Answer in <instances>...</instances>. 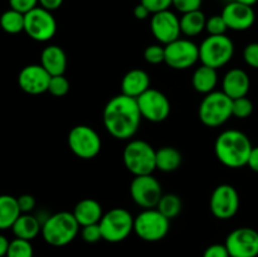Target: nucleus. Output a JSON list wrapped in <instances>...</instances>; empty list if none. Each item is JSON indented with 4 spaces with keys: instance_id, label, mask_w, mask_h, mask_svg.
Returning <instances> with one entry per match:
<instances>
[{
    "instance_id": "1a4fd4ad",
    "label": "nucleus",
    "mask_w": 258,
    "mask_h": 257,
    "mask_svg": "<svg viewBox=\"0 0 258 257\" xmlns=\"http://www.w3.org/2000/svg\"><path fill=\"white\" fill-rule=\"evenodd\" d=\"M68 146L77 158L91 160L100 154L102 141L93 127L87 125H77L68 133Z\"/></svg>"
},
{
    "instance_id": "9d476101",
    "label": "nucleus",
    "mask_w": 258,
    "mask_h": 257,
    "mask_svg": "<svg viewBox=\"0 0 258 257\" xmlns=\"http://www.w3.org/2000/svg\"><path fill=\"white\" fill-rule=\"evenodd\" d=\"M24 32L35 42H48L57 33V22L52 12L43 9L39 5L24 14Z\"/></svg>"
},
{
    "instance_id": "7c9ffc66",
    "label": "nucleus",
    "mask_w": 258,
    "mask_h": 257,
    "mask_svg": "<svg viewBox=\"0 0 258 257\" xmlns=\"http://www.w3.org/2000/svg\"><path fill=\"white\" fill-rule=\"evenodd\" d=\"M253 112V103L247 96L236 98L232 102V116L237 118H247Z\"/></svg>"
},
{
    "instance_id": "c85d7f7f",
    "label": "nucleus",
    "mask_w": 258,
    "mask_h": 257,
    "mask_svg": "<svg viewBox=\"0 0 258 257\" xmlns=\"http://www.w3.org/2000/svg\"><path fill=\"white\" fill-rule=\"evenodd\" d=\"M156 209L168 219H173L180 214L181 209H183V202H181L180 197L176 194H163L156 206Z\"/></svg>"
},
{
    "instance_id": "6e6552de",
    "label": "nucleus",
    "mask_w": 258,
    "mask_h": 257,
    "mask_svg": "<svg viewBox=\"0 0 258 257\" xmlns=\"http://www.w3.org/2000/svg\"><path fill=\"white\" fill-rule=\"evenodd\" d=\"M170 229V219L156 208L144 209L134 219V232L145 242H158L165 238Z\"/></svg>"
},
{
    "instance_id": "4be33fe9",
    "label": "nucleus",
    "mask_w": 258,
    "mask_h": 257,
    "mask_svg": "<svg viewBox=\"0 0 258 257\" xmlns=\"http://www.w3.org/2000/svg\"><path fill=\"white\" fill-rule=\"evenodd\" d=\"M72 213L81 227L100 223L103 216L102 206L100 202L92 198H86L78 202Z\"/></svg>"
},
{
    "instance_id": "473e14b6",
    "label": "nucleus",
    "mask_w": 258,
    "mask_h": 257,
    "mask_svg": "<svg viewBox=\"0 0 258 257\" xmlns=\"http://www.w3.org/2000/svg\"><path fill=\"white\" fill-rule=\"evenodd\" d=\"M144 59L150 65H160L165 62V45L150 44L144 50Z\"/></svg>"
},
{
    "instance_id": "37998d69",
    "label": "nucleus",
    "mask_w": 258,
    "mask_h": 257,
    "mask_svg": "<svg viewBox=\"0 0 258 257\" xmlns=\"http://www.w3.org/2000/svg\"><path fill=\"white\" fill-rule=\"evenodd\" d=\"M247 166H249V169L254 173H258V146L252 148L248 161H247Z\"/></svg>"
},
{
    "instance_id": "a19ab883",
    "label": "nucleus",
    "mask_w": 258,
    "mask_h": 257,
    "mask_svg": "<svg viewBox=\"0 0 258 257\" xmlns=\"http://www.w3.org/2000/svg\"><path fill=\"white\" fill-rule=\"evenodd\" d=\"M17 199L22 213H30L35 208V198L30 194H22Z\"/></svg>"
},
{
    "instance_id": "f3484780",
    "label": "nucleus",
    "mask_w": 258,
    "mask_h": 257,
    "mask_svg": "<svg viewBox=\"0 0 258 257\" xmlns=\"http://www.w3.org/2000/svg\"><path fill=\"white\" fill-rule=\"evenodd\" d=\"M50 77L40 65H28L18 75V85L28 95H42L48 92Z\"/></svg>"
},
{
    "instance_id": "58836bf2",
    "label": "nucleus",
    "mask_w": 258,
    "mask_h": 257,
    "mask_svg": "<svg viewBox=\"0 0 258 257\" xmlns=\"http://www.w3.org/2000/svg\"><path fill=\"white\" fill-rule=\"evenodd\" d=\"M9 5L10 9L27 14L28 12L37 8L39 4H38V0H9Z\"/></svg>"
},
{
    "instance_id": "b1692460",
    "label": "nucleus",
    "mask_w": 258,
    "mask_h": 257,
    "mask_svg": "<svg viewBox=\"0 0 258 257\" xmlns=\"http://www.w3.org/2000/svg\"><path fill=\"white\" fill-rule=\"evenodd\" d=\"M12 231L15 238L32 241L42 232V223L35 216L30 213H22L13 224Z\"/></svg>"
},
{
    "instance_id": "f8f14e48",
    "label": "nucleus",
    "mask_w": 258,
    "mask_h": 257,
    "mask_svg": "<svg viewBox=\"0 0 258 257\" xmlns=\"http://www.w3.org/2000/svg\"><path fill=\"white\" fill-rule=\"evenodd\" d=\"M199 60V45L190 39L178 38L165 45V62L170 68L184 71L193 67Z\"/></svg>"
},
{
    "instance_id": "c9c22d12",
    "label": "nucleus",
    "mask_w": 258,
    "mask_h": 257,
    "mask_svg": "<svg viewBox=\"0 0 258 257\" xmlns=\"http://www.w3.org/2000/svg\"><path fill=\"white\" fill-rule=\"evenodd\" d=\"M243 59L249 67L258 70V43H249L243 49Z\"/></svg>"
},
{
    "instance_id": "2eb2a0df",
    "label": "nucleus",
    "mask_w": 258,
    "mask_h": 257,
    "mask_svg": "<svg viewBox=\"0 0 258 257\" xmlns=\"http://www.w3.org/2000/svg\"><path fill=\"white\" fill-rule=\"evenodd\" d=\"M224 244L231 257H257L258 232L251 227H239L227 236Z\"/></svg>"
},
{
    "instance_id": "bb28decb",
    "label": "nucleus",
    "mask_w": 258,
    "mask_h": 257,
    "mask_svg": "<svg viewBox=\"0 0 258 257\" xmlns=\"http://www.w3.org/2000/svg\"><path fill=\"white\" fill-rule=\"evenodd\" d=\"M206 23L207 17L201 9L184 13L180 17L181 34L186 35V37H197L203 30H206Z\"/></svg>"
},
{
    "instance_id": "4c0bfd02",
    "label": "nucleus",
    "mask_w": 258,
    "mask_h": 257,
    "mask_svg": "<svg viewBox=\"0 0 258 257\" xmlns=\"http://www.w3.org/2000/svg\"><path fill=\"white\" fill-rule=\"evenodd\" d=\"M140 3L148 8L151 14L169 10L173 7V0H140Z\"/></svg>"
},
{
    "instance_id": "49530a36",
    "label": "nucleus",
    "mask_w": 258,
    "mask_h": 257,
    "mask_svg": "<svg viewBox=\"0 0 258 257\" xmlns=\"http://www.w3.org/2000/svg\"><path fill=\"white\" fill-rule=\"evenodd\" d=\"M233 2L242 3V4H246V5H249V7H253V5L256 4L258 0H233Z\"/></svg>"
},
{
    "instance_id": "39448f33",
    "label": "nucleus",
    "mask_w": 258,
    "mask_h": 257,
    "mask_svg": "<svg viewBox=\"0 0 258 257\" xmlns=\"http://www.w3.org/2000/svg\"><path fill=\"white\" fill-rule=\"evenodd\" d=\"M232 102L233 100L223 91L208 93L199 105V120L208 127H219L232 117Z\"/></svg>"
},
{
    "instance_id": "f03ea898",
    "label": "nucleus",
    "mask_w": 258,
    "mask_h": 257,
    "mask_svg": "<svg viewBox=\"0 0 258 257\" xmlns=\"http://www.w3.org/2000/svg\"><path fill=\"white\" fill-rule=\"evenodd\" d=\"M252 148L248 136L236 128L221 133L214 143V153L218 161L231 169L246 166Z\"/></svg>"
},
{
    "instance_id": "7ed1b4c3",
    "label": "nucleus",
    "mask_w": 258,
    "mask_h": 257,
    "mask_svg": "<svg viewBox=\"0 0 258 257\" xmlns=\"http://www.w3.org/2000/svg\"><path fill=\"white\" fill-rule=\"evenodd\" d=\"M80 224L72 212H58L44 219L42 223V237L53 247H64L77 237Z\"/></svg>"
},
{
    "instance_id": "20e7f679",
    "label": "nucleus",
    "mask_w": 258,
    "mask_h": 257,
    "mask_svg": "<svg viewBox=\"0 0 258 257\" xmlns=\"http://www.w3.org/2000/svg\"><path fill=\"white\" fill-rule=\"evenodd\" d=\"M125 168L134 176L149 175L156 169V150L145 140H130L122 153Z\"/></svg>"
},
{
    "instance_id": "dca6fc26",
    "label": "nucleus",
    "mask_w": 258,
    "mask_h": 257,
    "mask_svg": "<svg viewBox=\"0 0 258 257\" xmlns=\"http://www.w3.org/2000/svg\"><path fill=\"white\" fill-rule=\"evenodd\" d=\"M150 30L160 44H169L180 38V18L170 9L155 13L150 19Z\"/></svg>"
},
{
    "instance_id": "5701e85b",
    "label": "nucleus",
    "mask_w": 258,
    "mask_h": 257,
    "mask_svg": "<svg viewBox=\"0 0 258 257\" xmlns=\"http://www.w3.org/2000/svg\"><path fill=\"white\" fill-rule=\"evenodd\" d=\"M217 83H218V73L214 68L202 65L197 68L191 77V85L198 93L208 95V93L216 91Z\"/></svg>"
},
{
    "instance_id": "0eeeda50",
    "label": "nucleus",
    "mask_w": 258,
    "mask_h": 257,
    "mask_svg": "<svg viewBox=\"0 0 258 257\" xmlns=\"http://www.w3.org/2000/svg\"><path fill=\"white\" fill-rule=\"evenodd\" d=\"M234 44L229 37L208 35L199 45V60L202 65L218 70L233 58Z\"/></svg>"
},
{
    "instance_id": "6ab92c4d",
    "label": "nucleus",
    "mask_w": 258,
    "mask_h": 257,
    "mask_svg": "<svg viewBox=\"0 0 258 257\" xmlns=\"http://www.w3.org/2000/svg\"><path fill=\"white\" fill-rule=\"evenodd\" d=\"M249 87H251V81L248 75L241 68L229 70L222 80V88H223L222 91L232 100L247 96Z\"/></svg>"
},
{
    "instance_id": "c03bdc74",
    "label": "nucleus",
    "mask_w": 258,
    "mask_h": 257,
    "mask_svg": "<svg viewBox=\"0 0 258 257\" xmlns=\"http://www.w3.org/2000/svg\"><path fill=\"white\" fill-rule=\"evenodd\" d=\"M150 14H151V13L149 12L148 8H146L145 5L141 4V3H140V4L136 5L135 9H134V15H135L136 19H139V20L148 19L149 15H150Z\"/></svg>"
},
{
    "instance_id": "412c9836",
    "label": "nucleus",
    "mask_w": 258,
    "mask_h": 257,
    "mask_svg": "<svg viewBox=\"0 0 258 257\" xmlns=\"http://www.w3.org/2000/svg\"><path fill=\"white\" fill-rule=\"evenodd\" d=\"M40 66L50 76L64 75L67 68V55L59 45L50 44L40 53Z\"/></svg>"
},
{
    "instance_id": "72a5a7b5",
    "label": "nucleus",
    "mask_w": 258,
    "mask_h": 257,
    "mask_svg": "<svg viewBox=\"0 0 258 257\" xmlns=\"http://www.w3.org/2000/svg\"><path fill=\"white\" fill-rule=\"evenodd\" d=\"M227 29H228V27H227L222 14H216L207 18L206 32L209 35H223L226 34Z\"/></svg>"
},
{
    "instance_id": "2f4dec72",
    "label": "nucleus",
    "mask_w": 258,
    "mask_h": 257,
    "mask_svg": "<svg viewBox=\"0 0 258 257\" xmlns=\"http://www.w3.org/2000/svg\"><path fill=\"white\" fill-rule=\"evenodd\" d=\"M70 81L66 78L64 75L60 76H53L50 77L49 87H48V92L54 97H63L70 92Z\"/></svg>"
},
{
    "instance_id": "423d86ee",
    "label": "nucleus",
    "mask_w": 258,
    "mask_h": 257,
    "mask_svg": "<svg viewBox=\"0 0 258 257\" xmlns=\"http://www.w3.org/2000/svg\"><path fill=\"white\" fill-rule=\"evenodd\" d=\"M134 217L127 209L112 208L103 213L100 221L102 239L110 243H118L134 232Z\"/></svg>"
},
{
    "instance_id": "a18cd8bd",
    "label": "nucleus",
    "mask_w": 258,
    "mask_h": 257,
    "mask_svg": "<svg viewBox=\"0 0 258 257\" xmlns=\"http://www.w3.org/2000/svg\"><path fill=\"white\" fill-rule=\"evenodd\" d=\"M9 243H10L9 239H8L4 234H0V257H7Z\"/></svg>"
},
{
    "instance_id": "79ce46f5",
    "label": "nucleus",
    "mask_w": 258,
    "mask_h": 257,
    "mask_svg": "<svg viewBox=\"0 0 258 257\" xmlns=\"http://www.w3.org/2000/svg\"><path fill=\"white\" fill-rule=\"evenodd\" d=\"M38 4L40 8L49 12H54V10L59 9L63 4V0H38Z\"/></svg>"
},
{
    "instance_id": "9b49d317",
    "label": "nucleus",
    "mask_w": 258,
    "mask_h": 257,
    "mask_svg": "<svg viewBox=\"0 0 258 257\" xmlns=\"http://www.w3.org/2000/svg\"><path fill=\"white\" fill-rule=\"evenodd\" d=\"M130 196L136 206L144 209H153L156 208L163 197V188L160 181L153 174L139 175L131 181Z\"/></svg>"
},
{
    "instance_id": "a878e982",
    "label": "nucleus",
    "mask_w": 258,
    "mask_h": 257,
    "mask_svg": "<svg viewBox=\"0 0 258 257\" xmlns=\"http://www.w3.org/2000/svg\"><path fill=\"white\" fill-rule=\"evenodd\" d=\"M183 155L173 146H163L156 150V169L163 173H171L180 168Z\"/></svg>"
},
{
    "instance_id": "ddd939ff",
    "label": "nucleus",
    "mask_w": 258,
    "mask_h": 257,
    "mask_svg": "<svg viewBox=\"0 0 258 257\" xmlns=\"http://www.w3.org/2000/svg\"><path fill=\"white\" fill-rule=\"evenodd\" d=\"M143 118L150 122H163L169 117L171 105L169 98L161 91L149 88L140 97L136 98Z\"/></svg>"
},
{
    "instance_id": "cd10ccee",
    "label": "nucleus",
    "mask_w": 258,
    "mask_h": 257,
    "mask_svg": "<svg viewBox=\"0 0 258 257\" xmlns=\"http://www.w3.org/2000/svg\"><path fill=\"white\" fill-rule=\"evenodd\" d=\"M25 17L23 13L8 9L0 15V28L8 34H19L24 32Z\"/></svg>"
},
{
    "instance_id": "a211bd4d",
    "label": "nucleus",
    "mask_w": 258,
    "mask_h": 257,
    "mask_svg": "<svg viewBox=\"0 0 258 257\" xmlns=\"http://www.w3.org/2000/svg\"><path fill=\"white\" fill-rule=\"evenodd\" d=\"M221 14L228 29L236 30V32H243V30L249 29L256 20L253 8L237 2L228 3L223 8Z\"/></svg>"
},
{
    "instance_id": "e433bc0d",
    "label": "nucleus",
    "mask_w": 258,
    "mask_h": 257,
    "mask_svg": "<svg viewBox=\"0 0 258 257\" xmlns=\"http://www.w3.org/2000/svg\"><path fill=\"white\" fill-rule=\"evenodd\" d=\"M202 4H203V0H173V7L181 14L199 10Z\"/></svg>"
},
{
    "instance_id": "ea45409f",
    "label": "nucleus",
    "mask_w": 258,
    "mask_h": 257,
    "mask_svg": "<svg viewBox=\"0 0 258 257\" xmlns=\"http://www.w3.org/2000/svg\"><path fill=\"white\" fill-rule=\"evenodd\" d=\"M203 257H231L229 256V252L227 249L226 244L221 243H214L211 244L206 248L204 251Z\"/></svg>"
},
{
    "instance_id": "4468645a",
    "label": "nucleus",
    "mask_w": 258,
    "mask_h": 257,
    "mask_svg": "<svg viewBox=\"0 0 258 257\" xmlns=\"http://www.w3.org/2000/svg\"><path fill=\"white\" fill-rule=\"evenodd\" d=\"M239 194L231 184H221L217 186L209 198V208L212 214L218 219H229L237 214L239 209Z\"/></svg>"
},
{
    "instance_id": "aec40b11",
    "label": "nucleus",
    "mask_w": 258,
    "mask_h": 257,
    "mask_svg": "<svg viewBox=\"0 0 258 257\" xmlns=\"http://www.w3.org/2000/svg\"><path fill=\"white\" fill-rule=\"evenodd\" d=\"M149 88H150V76L140 68L130 70L121 81V93L128 97H140Z\"/></svg>"
},
{
    "instance_id": "f704fd0d",
    "label": "nucleus",
    "mask_w": 258,
    "mask_h": 257,
    "mask_svg": "<svg viewBox=\"0 0 258 257\" xmlns=\"http://www.w3.org/2000/svg\"><path fill=\"white\" fill-rule=\"evenodd\" d=\"M81 237L87 243H96V242L102 239L100 224H90V226L81 227Z\"/></svg>"
},
{
    "instance_id": "c756f323",
    "label": "nucleus",
    "mask_w": 258,
    "mask_h": 257,
    "mask_svg": "<svg viewBox=\"0 0 258 257\" xmlns=\"http://www.w3.org/2000/svg\"><path fill=\"white\" fill-rule=\"evenodd\" d=\"M7 257H34V251L30 241L22 238H14L10 241Z\"/></svg>"
},
{
    "instance_id": "f257e3e1",
    "label": "nucleus",
    "mask_w": 258,
    "mask_h": 257,
    "mask_svg": "<svg viewBox=\"0 0 258 257\" xmlns=\"http://www.w3.org/2000/svg\"><path fill=\"white\" fill-rule=\"evenodd\" d=\"M103 126L112 138L130 140L138 133L143 116L136 98L120 95L108 100L102 113Z\"/></svg>"
},
{
    "instance_id": "393cba45",
    "label": "nucleus",
    "mask_w": 258,
    "mask_h": 257,
    "mask_svg": "<svg viewBox=\"0 0 258 257\" xmlns=\"http://www.w3.org/2000/svg\"><path fill=\"white\" fill-rule=\"evenodd\" d=\"M22 214L18 199L9 194L0 196V231L12 229L19 216Z\"/></svg>"
}]
</instances>
